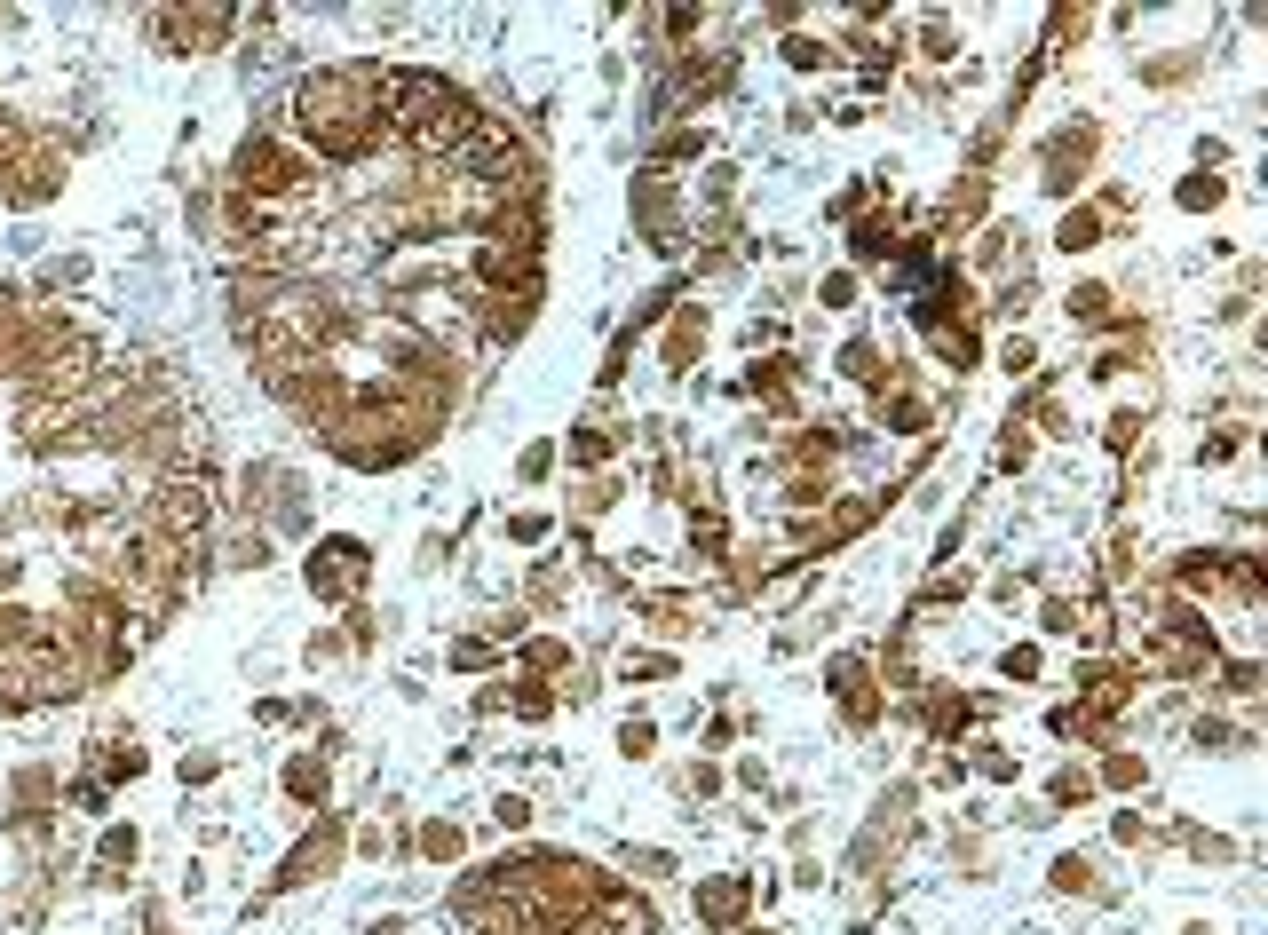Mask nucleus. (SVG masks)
<instances>
[{
	"instance_id": "1",
	"label": "nucleus",
	"mask_w": 1268,
	"mask_h": 935,
	"mask_svg": "<svg viewBox=\"0 0 1268 935\" xmlns=\"http://www.w3.org/2000/svg\"><path fill=\"white\" fill-rule=\"evenodd\" d=\"M302 127H310V143L325 159H365V151L381 143V127H389V111H381V72H365V64L317 72L310 88H302Z\"/></svg>"
},
{
	"instance_id": "7",
	"label": "nucleus",
	"mask_w": 1268,
	"mask_h": 935,
	"mask_svg": "<svg viewBox=\"0 0 1268 935\" xmlns=\"http://www.w3.org/2000/svg\"><path fill=\"white\" fill-rule=\"evenodd\" d=\"M286 785H294L302 801H325V769H317V761H294V769H286Z\"/></svg>"
},
{
	"instance_id": "2",
	"label": "nucleus",
	"mask_w": 1268,
	"mask_h": 935,
	"mask_svg": "<svg viewBox=\"0 0 1268 935\" xmlns=\"http://www.w3.org/2000/svg\"><path fill=\"white\" fill-rule=\"evenodd\" d=\"M302 159L294 151H278L270 135H254L246 151H238V191H254V199H286V191H302Z\"/></svg>"
},
{
	"instance_id": "3",
	"label": "nucleus",
	"mask_w": 1268,
	"mask_h": 935,
	"mask_svg": "<svg viewBox=\"0 0 1268 935\" xmlns=\"http://www.w3.org/2000/svg\"><path fill=\"white\" fill-rule=\"evenodd\" d=\"M357 571H365V547H357V539H333L325 555H310V587H317V595H341Z\"/></svg>"
},
{
	"instance_id": "8",
	"label": "nucleus",
	"mask_w": 1268,
	"mask_h": 935,
	"mask_svg": "<svg viewBox=\"0 0 1268 935\" xmlns=\"http://www.w3.org/2000/svg\"><path fill=\"white\" fill-rule=\"evenodd\" d=\"M421 848H428V856H452V848H460V832H452V825H428Z\"/></svg>"
},
{
	"instance_id": "4",
	"label": "nucleus",
	"mask_w": 1268,
	"mask_h": 935,
	"mask_svg": "<svg viewBox=\"0 0 1268 935\" xmlns=\"http://www.w3.org/2000/svg\"><path fill=\"white\" fill-rule=\"evenodd\" d=\"M159 523H167L175 539H183V531H199V523H207V492H199V484H167V500H159Z\"/></svg>"
},
{
	"instance_id": "9",
	"label": "nucleus",
	"mask_w": 1268,
	"mask_h": 935,
	"mask_svg": "<svg viewBox=\"0 0 1268 935\" xmlns=\"http://www.w3.org/2000/svg\"><path fill=\"white\" fill-rule=\"evenodd\" d=\"M745 935H769V928H745Z\"/></svg>"
},
{
	"instance_id": "5",
	"label": "nucleus",
	"mask_w": 1268,
	"mask_h": 935,
	"mask_svg": "<svg viewBox=\"0 0 1268 935\" xmlns=\"http://www.w3.org/2000/svg\"><path fill=\"white\" fill-rule=\"evenodd\" d=\"M1094 238H1102V222H1094V207H1070V214H1062V246H1070V254H1086Z\"/></svg>"
},
{
	"instance_id": "6",
	"label": "nucleus",
	"mask_w": 1268,
	"mask_h": 935,
	"mask_svg": "<svg viewBox=\"0 0 1268 935\" xmlns=\"http://www.w3.org/2000/svg\"><path fill=\"white\" fill-rule=\"evenodd\" d=\"M738 880H714V888H698V912H706V920H730V912H738Z\"/></svg>"
}]
</instances>
